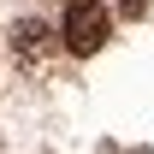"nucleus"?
<instances>
[{
	"label": "nucleus",
	"mask_w": 154,
	"mask_h": 154,
	"mask_svg": "<svg viewBox=\"0 0 154 154\" xmlns=\"http://www.w3.org/2000/svg\"><path fill=\"white\" fill-rule=\"evenodd\" d=\"M107 30H113V24H107V6H101V0H71V6H65V24H59V42L89 59V54L107 48Z\"/></svg>",
	"instance_id": "nucleus-1"
},
{
	"label": "nucleus",
	"mask_w": 154,
	"mask_h": 154,
	"mask_svg": "<svg viewBox=\"0 0 154 154\" xmlns=\"http://www.w3.org/2000/svg\"><path fill=\"white\" fill-rule=\"evenodd\" d=\"M54 42H59V30L48 18H18L12 24V54H18V65H42V59L54 54Z\"/></svg>",
	"instance_id": "nucleus-2"
},
{
	"label": "nucleus",
	"mask_w": 154,
	"mask_h": 154,
	"mask_svg": "<svg viewBox=\"0 0 154 154\" xmlns=\"http://www.w3.org/2000/svg\"><path fill=\"white\" fill-rule=\"evenodd\" d=\"M148 6H154V0H119V12H125V18H148Z\"/></svg>",
	"instance_id": "nucleus-3"
}]
</instances>
